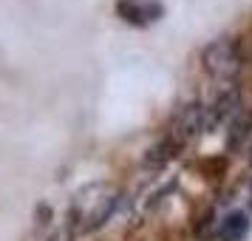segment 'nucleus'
<instances>
[{"mask_svg": "<svg viewBox=\"0 0 252 241\" xmlns=\"http://www.w3.org/2000/svg\"><path fill=\"white\" fill-rule=\"evenodd\" d=\"M244 66L241 46L232 37H218L204 48V71L218 82H232Z\"/></svg>", "mask_w": 252, "mask_h": 241, "instance_id": "f257e3e1", "label": "nucleus"}, {"mask_svg": "<svg viewBox=\"0 0 252 241\" xmlns=\"http://www.w3.org/2000/svg\"><path fill=\"white\" fill-rule=\"evenodd\" d=\"M99 184H94L88 190H82L77 199H74V210H71V218L80 221V230H94L105 221V216L114 210V193L105 190L102 196H96Z\"/></svg>", "mask_w": 252, "mask_h": 241, "instance_id": "f03ea898", "label": "nucleus"}, {"mask_svg": "<svg viewBox=\"0 0 252 241\" xmlns=\"http://www.w3.org/2000/svg\"><path fill=\"white\" fill-rule=\"evenodd\" d=\"M116 17L130 26H150L164 17V6L159 0H116Z\"/></svg>", "mask_w": 252, "mask_h": 241, "instance_id": "7ed1b4c3", "label": "nucleus"}, {"mask_svg": "<svg viewBox=\"0 0 252 241\" xmlns=\"http://www.w3.org/2000/svg\"><path fill=\"white\" fill-rule=\"evenodd\" d=\"M250 233V216L247 213H229L218 221V239L221 241H244V236Z\"/></svg>", "mask_w": 252, "mask_h": 241, "instance_id": "20e7f679", "label": "nucleus"}]
</instances>
